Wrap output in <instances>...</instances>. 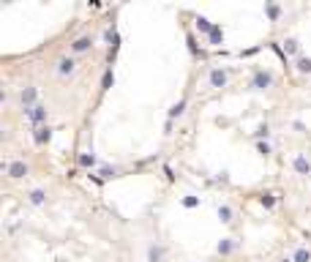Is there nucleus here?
Returning <instances> with one entry per match:
<instances>
[{
	"mask_svg": "<svg viewBox=\"0 0 311 262\" xmlns=\"http://www.w3.org/2000/svg\"><path fill=\"white\" fill-rule=\"evenodd\" d=\"M235 248H238L235 238H221V241H219V246H216V251H219L221 257H229V254H235Z\"/></svg>",
	"mask_w": 311,
	"mask_h": 262,
	"instance_id": "nucleus-12",
	"label": "nucleus"
},
{
	"mask_svg": "<svg viewBox=\"0 0 311 262\" xmlns=\"http://www.w3.org/2000/svg\"><path fill=\"white\" fill-rule=\"evenodd\" d=\"M33 142L36 145H49V142H52V126H38V129H33Z\"/></svg>",
	"mask_w": 311,
	"mask_h": 262,
	"instance_id": "nucleus-11",
	"label": "nucleus"
},
{
	"mask_svg": "<svg viewBox=\"0 0 311 262\" xmlns=\"http://www.w3.org/2000/svg\"><path fill=\"white\" fill-rule=\"evenodd\" d=\"M17 104H19L22 115H28L36 104H38V88H36V85H25V88H19V93H17Z\"/></svg>",
	"mask_w": 311,
	"mask_h": 262,
	"instance_id": "nucleus-3",
	"label": "nucleus"
},
{
	"mask_svg": "<svg viewBox=\"0 0 311 262\" xmlns=\"http://www.w3.org/2000/svg\"><path fill=\"white\" fill-rule=\"evenodd\" d=\"M273 85V74L270 71H254L251 76V90H268Z\"/></svg>",
	"mask_w": 311,
	"mask_h": 262,
	"instance_id": "nucleus-9",
	"label": "nucleus"
},
{
	"mask_svg": "<svg viewBox=\"0 0 311 262\" xmlns=\"http://www.w3.org/2000/svg\"><path fill=\"white\" fill-rule=\"evenodd\" d=\"M207 41L210 44H221L224 41V30L219 28V25H213V30H210V36H207Z\"/></svg>",
	"mask_w": 311,
	"mask_h": 262,
	"instance_id": "nucleus-20",
	"label": "nucleus"
},
{
	"mask_svg": "<svg viewBox=\"0 0 311 262\" xmlns=\"http://www.w3.org/2000/svg\"><path fill=\"white\" fill-rule=\"evenodd\" d=\"M278 262H295V260H292V257H284V260H278Z\"/></svg>",
	"mask_w": 311,
	"mask_h": 262,
	"instance_id": "nucleus-28",
	"label": "nucleus"
},
{
	"mask_svg": "<svg viewBox=\"0 0 311 262\" xmlns=\"http://www.w3.org/2000/svg\"><path fill=\"white\" fill-rule=\"evenodd\" d=\"M93 44H96V38L90 33H82V36H76L74 41L69 44V55H74V57H79V55H85V52H90L93 49Z\"/></svg>",
	"mask_w": 311,
	"mask_h": 262,
	"instance_id": "nucleus-4",
	"label": "nucleus"
},
{
	"mask_svg": "<svg viewBox=\"0 0 311 262\" xmlns=\"http://www.w3.org/2000/svg\"><path fill=\"white\" fill-rule=\"evenodd\" d=\"M79 167H82V169H93V167H98V159H96V153L93 150H85V153H79Z\"/></svg>",
	"mask_w": 311,
	"mask_h": 262,
	"instance_id": "nucleus-13",
	"label": "nucleus"
},
{
	"mask_svg": "<svg viewBox=\"0 0 311 262\" xmlns=\"http://www.w3.org/2000/svg\"><path fill=\"white\" fill-rule=\"evenodd\" d=\"M52 71H55V76H60V79H74L76 71H79V60H76L74 55H60L55 60V66H52Z\"/></svg>",
	"mask_w": 311,
	"mask_h": 262,
	"instance_id": "nucleus-1",
	"label": "nucleus"
},
{
	"mask_svg": "<svg viewBox=\"0 0 311 262\" xmlns=\"http://www.w3.org/2000/svg\"><path fill=\"white\" fill-rule=\"evenodd\" d=\"M145 262H166V246L164 243H150L145 251Z\"/></svg>",
	"mask_w": 311,
	"mask_h": 262,
	"instance_id": "nucleus-8",
	"label": "nucleus"
},
{
	"mask_svg": "<svg viewBox=\"0 0 311 262\" xmlns=\"http://www.w3.org/2000/svg\"><path fill=\"white\" fill-rule=\"evenodd\" d=\"M292 260H295V262H311V251L306 246H300V248L292 251Z\"/></svg>",
	"mask_w": 311,
	"mask_h": 262,
	"instance_id": "nucleus-19",
	"label": "nucleus"
},
{
	"mask_svg": "<svg viewBox=\"0 0 311 262\" xmlns=\"http://www.w3.org/2000/svg\"><path fill=\"white\" fill-rule=\"evenodd\" d=\"M183 112H186V98H183V101H178L172 110H169V120H175V117H183Z\"/></svg>",
	"mask_w": 311,
	"mask_h": 262,
	"instance_id": "nucleus-22",
	"label": "nucleus"
},
{
	"mask_svg": "<svg viewBox=\"0 0 311 262\" xmlns=\"http://www.w3.org/2000/svg\"><path fill=\"white\" fill-rule=\"evenodd\" d=\"M25 117H28V123L33 126V129H38V126H49V107L38 101Z\"/></svg>",
	"mask_w": 311,
	"mask_h": 262,
	"instance_id": "nucleus-5",
	"label": "nucleus"
},
{
	"mask_svg": "<svg viewBox=\"0 0 311 262\" xmlns=\"http://www.w3.org/2000/svg\"><path fill=\"white\" fill-rule=\"evenodd\" d=\"M265 14H268L273 22H278L284 11H281V6H276V3H265Z\"/></svg>",
	"mask_w": 311,
	"mask_h": 262,
	"instance_id": "nucleus-16",
	"label": "nucleus"
},
{
	"mask_svg": "<svg viewBox=\"0 0 311 262\" xmlns=\"http://www.w3.org/2000/svg\"><path fill=\"white\" fill-rule=\"evenodd\" d=\"M259 205H262L265 210H273V207H276V197H273V194H262V197H259Z\"/></svg>",
	"mask_w": 311,
	"mask_h": 262,
	"instance_id": "nucleus-24",
	"label": "nucleus"
},
{
	"mask_svg": "<svg viewBox=\"0 0 311 262\" xmlns=\"http://www.w3.org/2000/svg\"><path fill=\"white\" fill-rule=\"evenodd\" d=\"M120 172H123V169H120L118 164H101V167H98V175H101L104 180H110V178H118Z\"/></svg>",
	"mask_w": 311,
	"mask_h": 262,
	"instance_id": "nucleus-14",
	"label": "nucleus"
},
{
	"mask_svg": "<svg viewBox=\"0 0 311 262\" xmlns=\"http://www.w3.org/2000/svg\"><path fill=\"white\" fill-rule=\"evenodd\" d=\"M295 69L300 71V74H311V57H306V55H300L295 60Z\"/></svg>",
	"mask_w": 311,
	"mask_h": 262,
	"instance_id": "nucleus-18",
	"label": "nucleus"
},
{
	"mask_svg": "<svg viewBox=\"0 0 311 262\" xmlns=\"http://www.w3.org/2000/svg\"><path fill=\"white\" fill-rule=\"evenodd\" d=\"M284 52L300 57V44H297V38H287V41H284Z\"/></svg>",
	"mask_w": 311,
	"mask_h": 262,
	"instance_id": "nucleus-17",
	"label": "nucleus"
},
{
	"mask_svg": "<svg viewBox=\"0 0 311 262\" xmlns=\"http://www.w3.org/2000/svg\"><path fill=\"white\" fill-rule=\"evenodd\" d=\"M197 28H200V33H205V36H210V30H213V25L205 19V17H197Z\"/></svg>",
	"mask_w": 311,
	"mask_h": 262,
	"instance_id": "nucleus-25",
	"label": "nucleus"
},
{
	"mask_svg": "<svg viewBox=\"0 0 311 262\" xmlns=\"http://www.w3.org/2000/svg\"><path fill=\"white\" fill-rule=\"evenodd\" d=\"M183 207H188V210H194V207H200V197H197V194H186V197H183Z\"/></svg>",
	"mask_w": 311,
	"mask_h": 262,
	"instance_id": "nucleus-21",
	"label": "nucleus"
},
{
	"mask_svg": "<svg viewBox=\"0 0 311 262\" xmlns=\"http://www.w3.org/2000/svg\"><path fill=\"white\" fill-rule=\"evenodd\" d=\"M3 172H6L8 180H25L30 178V164L25 159H8L3 164Z\"/></svg>",
	"mask_w": 311,
	"mask_h": 262,
	"instance_id": "nucleus-2",
	"label": "nucleus"
},
{
	"mask_svg": "<svg viewBox=\"0 0 311 262\" xmlns=\"http://www.w3.org/2000/svg\"><path fill=\"white\" fill-rule=\"evenodd\" d=\"M229 82V69H224V66H213V69L207 71V85L210 88H227Z\"/></svg>",
	"mask_w": 311,
	"mask_h": 262,
	"instance_id": "nucleus-6",
	"label": "nucleus"
},
{
	"mask_svg": "<svg viewBox=\"0 0 311 262\" xmlns=\"http://www.w3.org/2000/svg\"><path fill=\"white\" fill-rule=\"evenodd\" d=\"M216 213H219V221H224V224H232V219H235V210L229 205H219Z\"/></svg>",
	"mask_w": 311,
	"mask_h": 262,
	"instance_id": "nucleus-15",
	"label": "nucleus"
},
{
	"mask_svg": "<svg viewBox=\"0 0 311 262\" xmlns=\"http://www.w3.org/2000/svg\"><path fill=\"white\" fill-rule=\"evenodd\" d=\"M256 153H259V156H270L273 148H270V142H256Z\"/></svg>",
	"mask_w": 311,
	"mask_h": 262,
	"instance_id": "nucleus-26",
	"label": "nucleus"
},
{
	"mask_svg": "<svg viewBox=\"0 0 311 262\" xmlns=\"http://www.w3.org/2000/svg\"><path fill=\"white\" fill-rule=\"evenodd\" d=\"M112 85H115V74H112V69H107L101 76V90H110Z\"/></svg>",
	"mask_w": 311,
	"mask_h": 262,
	"instance_id": "nucleus-23",
	"label": "nucleus"
},
{
	"mask_svg": "<svg viewBox=\"0 0 311 262\" xmlns=\"http://www.w3.org/2000/svg\"><path fill=\"white\" fill-rule=\"evenodd\" d=\"M292 169H295V175H300V178H309L311 175V161L306 153H297L295 159H292Z\"/></svg>",
	"mask_w": 311,
	"mask_h": 262,
	"instance_id": "nucleus-7",
	"label": "nucleus"
},
{
	"mask_svg": "<svg viewBox=\"0 0 311 262\" xmlns=\"http://www.w3.org/2000/svg\"><path fill=\"white\" fill-rule=\"evenodd\" d=\"M25 197H28V202L33 207H41V205H47V188H41V186H36V188H28V191H25Z\"/></svg>",
	"mask_w": 311,
	"mask_h": 262,
	"instance_id": "nucleus-10",
	"label": "nucleus"
},
{
	"mask_svg": "<svg viewBox=\"0 0 311 262\" xmlns=\"http://www.w3.org/2000/svg\"><path fill=\"white\" fill-rule=\"evenodd\" d=\"M262 137H265V139L270 137V126H268V123H262V126H259V129H256V139L262 142Z\"/></svg>",
	"mask_w": 311,
	"mask_h": 262,
	"instance_id": "nucleus-27",
	"label": "nucleus"
}]
</instances>
